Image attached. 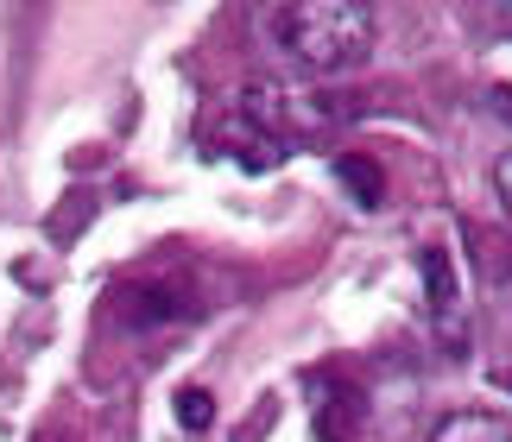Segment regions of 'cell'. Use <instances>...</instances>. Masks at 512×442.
<instances>
[{
  "label": "cell",
  "mask_w": 512,
  "mask_h": 442,
  "mask_svg": "<svg viewBox=\"0 0 512 442\" xmlns=\"http://www.w3.org/2000/svg\"><path fill=\"white\" fill-rule=\"evenodd\" d=\"M430 442H512V417H500V411H449Z\"/></svg>",
  "instance_id": "cell-4"
},
{
  "label": "cell",
  "mask_w": 512,
  "mask_h": 442,
  "mask_svg": "<svg viewBox=\"0 0 512 442\" xmlns=\"http://www.w3.org/2000/svg\"><path fill=\"white\" fill-rule=\"evenodd\" d=\"M424 291H430V323L443 335H456V272H449V253L443 247H424Z\"/></svg>",
  "instance_id": "cell-3"
},
{
  "label": "cell",
  "mask_w": 512,
  "mask_h": 442,
  "mask_svg": "<svg viewBox=\"0 0 512 442\" xmlns=\"http://www.w3.org/2000/svg\"><path fill=\"white\" fill-rule=\"evenodd\" d=\"M336 177L354 190V203H367V209H380V196H386V177H380V165L373 158H336Z\"/></svg>",
  "instance_id": "cell-5"
},
{
  "label": "cell",
  "mask_w": 512,
  "mask_h": 442,
  "mask_svg": "<svg viewBox=\"0 0 512 442\" xmlns=\"http://www.w3.org/2000/svg\"><path fill=\"white\" fill-rule=\"evenodd\" d=\"M266 26L285 45L291 64L310 70V76H342L373 51V13L361 0H298V7H272Z\"/></svg>",
  "instance_id": "cell-1"
},
{
  "label": "cell",
  "mask_w": 512,
  "mask_h": 442,
  "mask_svg": "<svg viewBox=\"0 0 512 442\" xmlns=\"http://www.w3.org/2000/svg\"><path fill=\"white\" fill-rule=\"evenodd\" d=\"M177 417H184L190 430H203L209 417H215V405H209V392H196V386H190V392H177Z\"/></svg>",
  "instance_id": "cell-6"
},
{
  "label": "cell",
  "mask_w": 512,
  "mask_h": 442,
  "mask_svg": "<svg viewBox=\"0 0 512 442\" xmlns=\"http://www.w3.org/2000/svg\"><path fill=\"white\" fill-rule=\"evenodd\" d=\"M247 120H260V133L272 139H304V133H323L329 114L317 95H304V89H285V83H260V89H247Z\"/></svg>",
  "instance_id": "cell-2"
},
{
  "label": "cell",
  "mask_w": 512,
  "mask_h": 442,
  "mask_svg": "<svg viewBox=\"0 0 512 442\" xmlns=\"http://www.w3.org/2000/svg\"><path fill=\"white\" fill-rule=\"evenodd\" d=\"M494 190H500V203H506V215H512V152L494 165Z\"/></svg>",
  "instance_id": "cell-7"
}]
</instances>
